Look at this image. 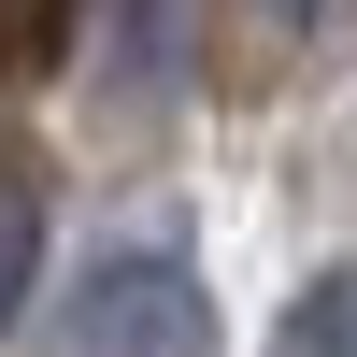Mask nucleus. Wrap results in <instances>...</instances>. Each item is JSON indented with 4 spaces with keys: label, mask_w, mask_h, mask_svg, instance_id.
I'll use <instances>...</instances> for the list:
<instances>
[{
    "label": "nucleus",
    "mask_w": 357,
    "mask_h": 357,
    "mask_svg": "<svg viewBox=\"0 0 357 357\" xmlns=\"http://www.w3.org/2000/svg\"><path fill=\"white\" fill-rule=\"evenodd\" d=\"M57 343L72 357H200L215 314H200V286H186L172 243H100L86 286H72V314H57Z\"/></svg>",
    "instance_id": "f257e3e1"
},
{
    "label": "nucleus",
    "mask_w": 357,
    "mask_h": 357,
    "mask_svg": "<svg viewBox=\"0 0 357 357\" xmlns=\"http://www.w3.org/2000/svg\"><path fill=\"white\" fill-rule=\"evenodd\" d=\"M29 272H43V200H29V172H0V329L29 314Z\"/></svg>",
    "instance_id": "f03ea898"
},
{
    "label": "nucleus",
    "mask_w": 357,
    "mask_h": 357,
    "mask_svg": "<svg viewBox=\"0 0 357 357\" xmlns=\"http://www.w3.org/2000/svg\"><path fill=\"white\" fill-rule=\"evenodd\" d=\"M57 43H72V0H0V86L57 72Z\"/></svg>",
    "instance_id": "7ed1b4c3"
},
{
    "label": "nucleus",
    "mask_w": 357,
    "mask_h": 357,
    "mask_svg": "<svg viewBox=\"0 0 357 357\" xmlns=\"http://www.w3.org/2000/svg\"><path fill=\"white\" fill-rule=\"evenodd\" d=\"M286 357H357V272H329L301 314H286Z\"/></svg>",
    "instance_id": "20e7f679"
},
{
    "label": "nucleus",
    "mask_w": 357,
    "mask_h": 357,
    "mask_svg": "<svg viewBox=\"0 0 357 357\" xmlns=\"http://www.w3.org/2000/svg\"><path fill=\"white\" fill-rule=\"evenodd\" d=\"M286 15H301V0H286Z\"/></svg>",
    "instance_id": "39448f33"
}]
</instances>
